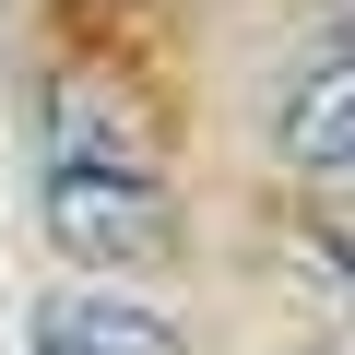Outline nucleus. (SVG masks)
<instances>
[{
    "label": "nucleus",
    "instance_id": "nucleus-1",
    "mask_svg": "<svg viewBox=\"0 0 355 355\" xmlns=\"http://www.w3.org/2000/svg\"><path fill=\"white\" fill-rule=\"evenodd\" d=\"M36 225L60 261L83 272H154L178 249V202L142 142H119L95 107H60L48 119V178H36Z\"/></svg>",
    "mask_w": 355,
    "mask_h": 355
},
{
    "label": "nucleus",
    "instance_id": "nucleus-2",
    "mask_svg": "<svg viewBox=\"0 0 355 355\" xmlns=\"http://www.w3.org/2000/svg\"><path fill=\"white\" fill-rule=\"evenodd\" d=\"M24 355H190V331L130 284H48L24 308Z\"/></svg>",
    "mask_w": 355,
    "mask_h": 355
},
{
    "label": "nucleus",
    "instance_id": "nucleus-3",
    "mask_svg": "<svg viewBox=\"0 0 355 355\" xmlns=\"http://www.w3.org/2000/svg\"><path fill=\"white\" fill-rule=\"evenodd\" d=\"M272 142H284V166H296V178H320V190H355V60L296 71V95H284Z\"/></svg>",
    "mask_w": 355,
    "mask_h": 355
}]
</instances>
